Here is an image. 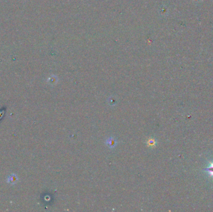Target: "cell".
I'll use <instances>...</instances> for the list:
<instances>
[{"instance_id": "6da1fadb", "label": "cell", "mask_w": 213, "mask_h": 212, "mask_svg": "<svg viewBox=\"0 0 213 212\" xmlns=\"http://www.w3.org/2000/svg\"><path fill=\"white\" fill-rule=\"evenodd\" d=\"M206 170L209 172V174L211 175H212L213 176V163L211 165V166L209 168H208Z\"/></svg>"}]
</instances>
